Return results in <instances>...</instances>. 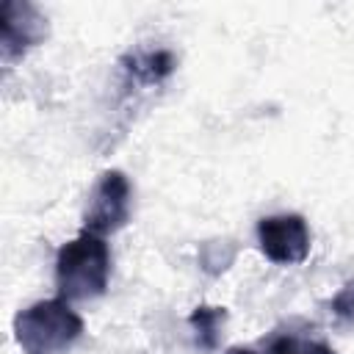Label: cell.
<instances>
[{
	"mask_svg": "<svg viewBox=\"0 0 354 354\" xmlns=\"http://www.w3.org/2000/svg\"><path fill=\"white\" fill-rule=\"evenodd\" d=\"M83 335V318L64 299H41L14 318V337L25 354H64Z\"/></svg>",
	"mask_w": 354,
	"mask_h": 354,
	"instance_id": "7a4b0ae2",
	"label": "cell"
},
{
	"mask_svg": "<svg viewBox=\"0 0 354 354\" xmlns=\"http://www.w3.org/2000/svg\"><path fill=\"white\" fill-rule=\"evenodd\" d=\"M47 36V17L25 0H3L0 6V53L11 64Z\"/></svg>",
	"mask_w": 354,
	"mask_h": 354,
	"instance_id": "5b68a950",
	"label": "cell"
},
{
	"mask_svg": "<svg viewBox=\"0 0 354 354\" xmlns=\"http://www.w3.org/2000/svg\"><path fill=\"white\" fill-rule=\"evenodd\" d=\"M111 277V249L94 232H80L55 254V285L64 301H88L105 293Z\"/></svg>",
	"mask_w": 354,
	"mask_h": 354,
	"instance_id": "6da1fadb",
	"label": "cell"
},
{
	"mask_svg": "<svg viewBox=\"0 0 354 354\" xmlns=\"http://www.w3.org/2000/svg\"><path fill=\"white\" fill-rule=\"evenodd\" d=\"M130 218V180L119 169H108L100 174L94 183L86 210H83V224L86 232L94 235H111L122 230Z\"/></svg>",
	"mask_w": 354,
	"mask_h": 354,
	"instance_id": "3957f363",
	"label": "cell"
},
{
	"mask_svg": "<svg viewBox=\"0 0 354 354\" xmlns=\"http://www.w3.org/2000/svg\"><path fill=\"white\" fill-rule=\"evenodd\" d=\"M227 354H254V351H252V348H246V346H232Z\"/></svg>",
	"mask_w": 354,
	"mask_h": 354,
	"instance_id": "8fae6325",
	"label": "cell"
},
{
	"mask_svg": "<svg viewBox=\"0 0 354 354\" xmlns=\"http://www.w3.org/2000/svg\"><path fill=\"white\" fill-rule=\"evenodd\" d=\"M268 354H335V348L318 337L282 332L268 343Z\"/></svg>",
	"mask_w": 354,
	"mask_h": 354,
	"instance_id": "ba28073f",
	"label": "cell"
},
{
	"mask_svg": "<svg viewBox=\"0 0 354 354\" xmlns=\"http://www.w3.org/2000/svg\"><path fill=\"white\" fill-rule=\"evenodd\" d=\"M174 66H177L174 53L166 47L136 50V53H127L122 58V69L127 75V83H136V86H158L174 72Z\"/></svg>",
	"mask_w": 354,
	"mask_h": 354,
	"instance_id": "8992f818",
	"label": "cell"
},
{
	"mask_svg": "<svg viewBox=\"0 0 354 354\" xmlns=\"http://www.w3.org/2000/svg\"><path fill=\"white\" fill-rule=\"evenodd\" d=\"M329 307H332V313H335L340 321H351V324H354V279L346 282V285L332 296Z\"/></svg>",
	"mask_w": 354,
	"mask_h": 354,
	"instance_id": "30bf717a",
	"label": "cell"
},
{
	"mask_svg": "<svg viewBox=\"0 0 354 354\" xmlns=\"http://www.w3.org/2000/svg\"><path fill=\"white\" fill-rule=\"evenodd\" d=\"M310 227L299 213H277L257 221L260 252L277 266L304 263L310 254Z\"/></svg>",
	"mask_w": 354,
	"mask_h": 354,
	"instance_id": "277c9868",
	"label": "cell"
},
{
	"mask_svg": "<svg viewBox=\"0 0 354 354\" xmlns=\"http://www.w3.org/2000/svg\"><path fill=\"white\" fill-rule=\"evenodd\" d=\"M224 321H227V310L224 307H213V304L194 307V313L188 315V324L194 329L196 346L205 348V351H216L218 348V340H221Z\"/></svg>",
	"mask_w": 354,
	"mask_h": 354,
	"instance_id": "52a82bcc",
	"label": "cell"
},
{
	"mask_svg": "<svg viewBox=\"0 0 354 354\" xmlns=\"http://www.w3.org/2000/svg\"><path fill=\"white\" fill-rule=\"evenodd\" d=\"M235 260V243L230 241H207L199 249V266L207 274H221Z\"/></svg>",
	"mask_w": 354,
	"mask_h": 354,
	"instance_id": "9c48e42d",
	"label": "cell"
}]
</instances>
